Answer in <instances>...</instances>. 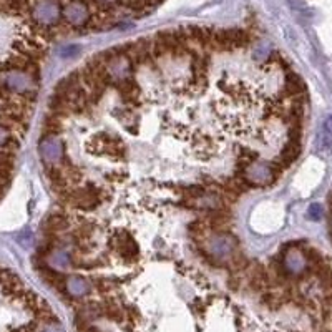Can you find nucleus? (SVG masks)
Wrapping results in <instances>:
<instances>
[{
  "label": "nucleus",
  "mask_w": 332,
  "mask_h": 332,
  "mask_svg": "<svg viewBox=\"0 0 332 332\" xmlns=\"http://www.w3.org/2000/svg\"><path fill=\"white\" fill-rule=\"evenodd\" d=\"M301 136H302V131H301V126H291L287 133V141L282 151L279 154V158L276 161H272L271 166L272 169L276 171V174H279L281 171H284L287 166H291L298 157L301 154Z\"/></svg>",
  "instance_id": "f257e3e1"
},
{
  "label": "nucleus",
  "mask_w": 332,
  "mask_h": 332,
  "mask_svg": "<svg viewBox=\"0 0 332 332\" xmlns=\"http://www.w3.org/2000/svg\"><path fill=\"white\" fill-rule=\"evenodd\" d=\"M0 80L7 87L10 93L25 95L35 98L37 91V82L32 76H28L25 72H17V70H9V72H0Z\"/></svg>",
  "instance_id": "f03ea898"
},
{
  "label": "nucleus",
  "mask_w": 332,
  "mask_h": 332,
  "mask_svg": "<svg viewBox=\"0 0 332 332\" xmlns=\"http://www.w3.org/2000/svg\"><path fill=\"white\" fill-rule=\"evenodd\" d=\"M281 259L289 278H301L306 272H309L307 261L301 246H296L292 243L286 244L284 249L281 251Z\"/></svg>",
  "instance_id": "7ed1b4c3"
},
{
  "label": "nucleus",
  "mask_w": 332,
  "mask_h": 332,
  "mask_svg": "<svg viewBox=\"0 0 332 332\" xmlns=\"http://www.w3.org/2000/svg\"><path fill=\"white\" fill-rule=\"evenodd\" d=\"M100 193H102V189L93 188V186L82 188V189H70V193L63 196L62 200L72 208L82 209V211H91L102 203Z\"/></svg>",
  "instance_id": "20e7f679"
},
{
  "label": "nucleus",
  "mask_w": 332,
  "mask_h": 332,
  "mask_svg": "<svg viewBox=\"0 0 332 332\" xmlns=\"http://www.w3.org/2000/svg\"><path fill=\"white\" fill-rule=\"evenodd\" d=\"M241 176L249 183L251 188L269 186L278 178V174L272 169L271 163H266V161H254V163L248 165L241 171Z\"/></svg>",
  "instance_id": "39448f33"
},
{
  "label": "nucleus",
  "mask_w": 332,
  "mask_h": 332,
  "mask_svg": "<svg viewBox=\"0 0 332 332\" xmlns=\"http://www.w3.org/2000/svg\"><path fill=\"white\" fill-rule=\"evenodd\" d=\"M91 148L96 154L102 157H110V158H123L125 157V145L123 141L115 135H107V133H100L95 135L91 140Z\"/></svg>",
  "instance_id": "423d86ee"
},
{
  "label": "nucleus",
  "mask_w": 332,
  "mask_h": 332,
  "mask_svg": "<svg viewBox=\"0 0 332 332\" xmlns=\"http://www.w3.org/2000/svg\"><path fill=\"white\" fill-rule=\"evenodd\" d=\"M38 151L47 166L58 165L65 160V148L58 136H44L38 143Z\"/></svg>",
  "instance_id": "0eeeda50"
},
{
  "label": "nucleus",
  "mask_w": 332,
  "mask_h": 332,
  "mask_svg": "<svg viewBox=\"0 0 332 332\" xmlns=\"http://www.w3.org/2000/svg\"><path fill=\"white\" fill-rule=\"evenodd\" d=\"M125 55L128 56L133 67L143 65L153 58L151 55V38H140L136 42L125 45Z\"/></svg>",
  "instance_id": "6e6552de"
},
{
  "label": "nucleus",
  "mask_w": 332,
  "mask_h": 332,
  "mask_svg": "<svg viewBox=\"0 0 332 332\" xmlns=\"http://www.w3.org/2000/svg\"><path fill=\"white\" fill-rule=\"evenodd\" d=\"M111 246L120 256L128 259V261H135L138 258V246L126 231H116L115 235L111 236Z\"/></svg>",
  "instance_id": "1a4fd4ad"
},
{
  "label": "nucleus",
  "mask_w": 332,
  "mask_h": 332,
  "mask_svg": "<svg viewBox=\"0 0 332 332\" xmlns=\"http://www.w3.org/2000/svg\"><path fill=\"white\" fill-rule=\"evenodd\" d=\"M209 256H214V258H229L232 251L236 249V239L229 236V235H224V232H216L209 239Z\"/></svg>",
  "instance_id": "9d476101"
},
{
  "label": "nucleus",
  "mask_w": 332,
  "mask_h": 332,
  "mask_svg": "<svg viewBox=\"0 0 332 332\" xmlns=\"http://www.w3.org/2000/svg\"><path fill=\"white\" fill-rule=\"evenodd\" d=\"M37 271L42 276V279H44L48 286L55 287L56 291H63V289H67V276L62 271L53 269L52 266H47V264L38 266Z\"/></svg>",
  "instance_id": "9b49d317"
},
{
  "label": "nucleus",
  "mask_w": 332,
  "mask_h": 332,
  "mask_svg": "<svg viewBox=\"0 0 332 332\" xmlns=\"http://www.w3.org/2000/svg\"><path fill=\"white\" fill-rule=\"evenodd\" d=\"M91 282L83 276H67V292L73 298H83L90 294Z\"/></svg>",
  "instance_id": "f8f14e48"
},
{
  "label": "nucleus",
  "mask_w": 332,
  "mask_h": 332,
  "mask_svg": "<svg viewBox=\"0 0 332 332\" xmlns=\"http://www.w3.org/2000/svg\"><path fill=\"white\" fill-rule=\"evenodd\" d=\"M70 226V221L65 214H50L44 223V229L47 235L58 236L60 232H65Z\"/></svg>",
  "instance_id": "ddd939ff"
},
{
  "label": "nucleus",
  "mask_w": 332,
  "mask_h": 332,
  "mask_svg": "<svg viewBox=\"0 0 332 332\" xmlns=\"http://www.w3.org/2000/svg\"><path fill=\"white\" fill-rule=\"evenodd\" d=\"M304 90H306V83L298 73H294V72L286 73V76H284V95L294 98V96H299Z\"/></svg>",
  "instance_id": "4468645a"
},
{
  "label": "nucleus",
  "mask_w": 332,
  "mask_h": 332,
  "mask_svg": "<svg viewBox=\"0 0 332 332\" xmlns=\"http://www.w3.org/2000/svg\"><path fill=\"white\" fill-rule=\"evenodd\" d=\"M208 226L216 232H224L226 229H229V226H231V214L226 213L223 208L216 209V211H211L209 220H208Z\"/></svg>",
  "instance_id": "2eb2a0df"
},
{
  "label": "nucleus",
  "mask_w": 332,
  "mask_h": 332,
  "mask_svg": "<svg viewBox=\"0 0 332 332\" xmlns=\"http://www.w3.org/2000/svg\"><path fill=\"white\" fill-rule=\"evenodd\" d=\"M115 87L118 90V93L122 95L125 100H136L138 95H140V87L131 79L118 83V85H115Z\"/></svg>",
  "instance_id": "dca6fc26"
},
{
  "label": "nucleus",
  "mask_w": 332,
  "mask_h": 332,
  "mask_svg": "<svg viewBox=\"0 0 332 332\" xmlns=\"http://www.w3.org/2000/svg\"><path fill=\"white\" fill-rule=\"evenodd\" d=\"M62 128H63L62 118L50 115V116L45 118L44 126H42V135H44V136H58Z\"/></svg>",
  "instance_id": "f3484780"
},
{
  "label": "nucleus",
  "mask_w": 332,
  "mask_h": 332,
  "mask_svg": "<svg viewBox=\"0 0 332 332\" xmlns=\"http://www.w3.org/2000/svg\"><path fill=\"white\" fill-rule=\"evenodd\" d=\"M48 264H50L53 269H65V267L70 266V256H67L63 251H52L50 254L47 256Z\"/></svg>",
  "instance_id": "a211bd4d"
},
{
  "label": "nucleus",
  "mask_w": 332,
  "mask_h": 332,
  "mask_svg": "<svg viewBox=\"0 0 332 332\" xmlns=\"http://www.w3.org/2000/svg\"><path fill=\"white\" fill-rule=\"evenodd\" d=\"M229 264L232 267V271L238 272V271H244L246 267H248L249 261L241 251H232V254L229 256Z\"/></svg>",
  "instance_id": "6ab92c4d"
},
{
  "label": "nucleus",
  "mask_w": 332,
  "mask_h": 332,
  "mask_svg": "<svg viewBox=\"0 0 332 332\" xmlns=\"http://www.w3.org/2000/svg\"><path fill=\"white\" fill-rule=\"evenodd\" d=\"M324 214V208H322V204L319 203H313L309 206L307 209V216H309V220H314V221H319L321 218Z\"/></svg>",
  "instance_id": "aec40b11"
},
{
  "label": "nucleus",
  "mask_w": 332,
  "mask_h": 332,
  "mask_svg": "<svg viewBox=\"0 0 332 332\" xmlns=\"http://www.w3.org/2000/svg\"><path fill=\"white\" fill-rule=\"evenodd\" d=\"M12 138H13V136H12L10 130L7 128V126L0 125V150H2V148H5L7 145L10 143V140H12Z\"/></svg>",
  "instance_id": "412c9836"
},
{
  "label": "nucleus",
  "mask_w": 332,
  "mask_h": 332,
  "mask_svg": "<svg viewBox=\"0 0 332 332\" xmlns=\"http://www.w3.org/2000/svg\"><path fill=\"white\" fill-rule=\"evenodd\" d=\"M40 332H65V330H63L56 322H53V324H45Z\"/></svg>",
  "instance_id": "4be33fe9"
},
{
  "label": "nucleus",
  "mask_w": 332,
  "mask_h": 332,
  "mask_svg": "<svg viewBox=\"0 0 332 332\" xmlns=\"http://www.w3.org/2000/svg\"><path fill=\"white\" fill-rule=\"evenodd\" d=\"M324 130H326V133L329 136H332V116H329L326 120V123H324Z\"/></svg>",
  "instance_id": "5701e85b"
},
{
  "label": "nucleus",
  "mask_w": 332,
  "mask_h": 332,
  "mask_svg": "<svg viewBox=\"0 0 332 332\" xmlns=\"http://www.w3.org/2000/svg\"><path fill=\"white\" fill-rule=\"evenodd\" d=\"M107 180H111V181H123V180H125V174L110 173V174H107Z\"/></svg>",
  "instance_id": "b1692460"
},
{
  "label": "nucleus",
  "mask_w": 332,
  "mask_h": 332,
  "mask_svg": "<svg viewBox=\"0 0 332 332\" xmlns=\"http://www.w3.org/2000/svg\"><path fill=\"white\" fill-rule=\"evenodd\" d=\"M83 332H102L100 329H96V327H93V326H90L87 330H83Z\"/></svg>",
  "instance_id": "393cba45"
},
{
  "label": "nucleus",
  "mask_w": 332,
  "mask_h": 332,
  "mask_svg": "<svg viewBox=\"0 0 332 332\" xmlns=\"http://www.w3.org/2000/svg\"><path fill=\"white\" fill-rule=\"evenodd\" d=\"M330 223H332V218H330Z\"/></svg>",
  "instance_id": "a878e982"
}]
</instances>
